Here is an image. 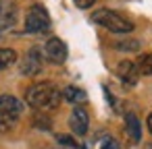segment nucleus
<instances>
[{"label":"nucleus","instance_id":"nucleus-1","mask_svg":"<svg viewBox=\"0 0 152 149\" xmlns=\"http://www.w3.org/2000/svg\"><path fill=\"white\" fill-rule=\"evenodd\" d=\"M61 99H63V93L50 81L36 83L25 91V101L31 108H38V110H52L61 104Z\"/></svg>","mask_w":152,"mask_h":149},{"label":"nucleus","instance_id":"nucleus-2","mask_svg":"<svg viewBox=\"0 0 152 149\" xmlns=\"http://www.w3.org/2000/svg\"><path fill=\"white\" fill-rule=\"evenodd\" d=\"M92 21L96 25L113 31V33H131L133 27H135L129 19H125L123 15H119V13L110 11V9H100V11L92 13Z\"/></svg>","mask_w":152,"mask_h":149},{"label":"nucleus","instance_id":"nucleus-3","mask_svg":"<svg viewBox=\"0 0 152 149\" xmlns=\"http://www.w3.org/2000/svg\"><path fill=\"white\" fill-rule=\"evenodd\" d=\"M23 114V101L15 95H0V130H11Z\"/></svg>","mask_w":152,"mask_h":149},{"label":"nucleus","instance_id":"nucleus-4","mask_svg":"<svg viewBox=\"0 0 152 149\" xmlns=\"http://www.w3.org/2000/svg\"><path fill=\"white\" fill-rule=\"evenodd\" d=\"M50 29V15L44 6L36 4L25 15V31L27 33H44Z\"/></svg>","mask_w":152,"mask_h":149},{"label":"nucleus","instance_id":"nucleus-5","mask_svg":"<svg viewBox=\"0 0 152 149\" xmlns=\"http://www.w3.org/2000/svg\"><path fill=\"white\" fill-rule=\"evenodd\" d=\"M42 71V52L38 48H31L19 62V73L23 77H36Z\"/></svg>","mask_w":152,"mask_h":149},{"label":"nucleus","instance_id":"nucleus-6","mask_svg":"<svg viewBox=\"0 0 152 149\" xmlns=\"http://www.w3.org/2000/svg\"><path fill=\"white\" fill-rule=\"evenodd\" d=\"M44 52H46V58L50 62H54V64H63L67 60V54H69V50H67V46H65V42L61 37H50L46 42Z\"/></svg>","mask_w":152,"mask_h":149},{"label":"nucleus","instance_id":"nucleus-7","mask_svg":"<svg viewBox=\"0 0 152 149\" xmlns=\"http://www.w3.org/2000/svg\"><path fill=\"white\" fill-rule=\"evenodd\" d=\"M69 126H71V130L77 137H83L88 132V128H90V116H88V112L81 106H75L73 108V112L69 116Z\"/></svg>","mask_w":152,"mask_h":149},{"label":"nucleus","instance_id":"nucleus-8","mask_svg":"<svg viewBox=\"0 0 152 149\" xmlns=\"http://www.w3.org/2000/svg\"><path fill=\"white\" fill-rule=\"evenodd\" d=\"M117 75H119V79H121L125 85H135L137 79H140L137 66H135V62H131V60H123V62H119V66H117Z\"/></svg>","mask_w":152,"mask_h":149},{"label":"nucleus","instance_id":"nucleus-9","mask_svg":"<svg viewBox=\"0 0 152 149\" xmlns=\"http://www.w3.org/2000/svg\"><path fill=\"white\" fill-rule=\"evenodd\" d=\"M17 23V6L13 2L0 4V31H7Z\"/></svg>","mask_w":152,"mask_h":149},{"label":"nucleus","instance_id":"nucleus-10","mask_svg":"<svg viewBox=\"0 0 152 149\" xmlns=\"http://www.w3.org/2000/svg\"><path fill=\"white\" fill-rule=\"evenodd\" d=\"M125 130H127V135H129V139L133 143H140L142 141V124H140L137 116L131 114V112L125 114Z\"/></svg>","mask_w":152,"mask_h":149},{"label":"nucleus","instance_id":"nucleus-11","mask_svg":"<svg viewBox=\"0 0 152 149\" xmlns=\"http://www.w3.org/2000/svg\"><path fill=\"white\" fill-rule=\"evenodd\" d=\"M61 93H63V97H65L67 101H71V104H75V106H79V104H83V101L88 99L86 91H83V89H79V87H73V85L65 87Z\"/></svg>","mask_w":152,"mask_h":149},{"label":"nucleus","instance_id":"nucleus-12","mask_svg":"<svg viewBox=\"0 0 152 149\" xmlns=\"http://www.w3.org/2000/svg\"><path fill=\"white\" fill-rule=\"evenodd\" d=\"M135 66H137V73H140V75H144V77H152V52L142 54V56L137 58Z\"/></svg>","mask_w":152,"mask_h":149},{"label":"nucleus","instance_id":"nucleus-13","mask_svg":"<svg viewBox=\"0 0 152 149\" xmlns=\"http://www.w3.org/2000/svg\"><path fill=\"white\" fill-rule=\"evenodd\" d=\"M17 62V52L11 50V48H0V71L2 68H9L11 64Z\"/></svg>","mask_w":152,"mask_h":149},{"label":"nucleus","instance_id":"nucleus-14","mask_svg":"<svg viewBox=\"0 0 152 149\" xmlns=\"http://www.w3.org/2000/svg\"><path fill=\"white\" fill-rule=\"evenodd\" d=\"M115 48L121 50V52H137L140 50V42L137 40H123V42H117Z\"/></svg>","mask_w":152,"mask_h":149},{"label":"nucleus","instance_id":"nucleus-15","mask_svg":"<svg viewBox=\"0 0 152 149\" xmlns=\"http://www.w3.org/2000/svg\"><path fill=\"white\" fill-rule=\"evenodd\" d=\"M100 149H121V145L115 137H104L102 143H100Z\"/></svg>","mask_w":152,"mask_h":149},{"label":"nucleus","instance_id":"nucleus-16","mask_svg":"<svg viewBox=\"0 0 152 149\" xmlns=\"http://www.w3.org/2000/svg\"><path fill=\"white\" fill-rule=\"evenodd\" d=\"M34 126H38V128H44V130H48L50 128V118H46V116H34Z\"/></svg>","mask_w":152,"mask_h":149},{"label":"nucleus","instance_id":"nucleus-17","mask_svg":"<svg viewBox=\"0 0 152 149\" xmlns=\"http://www.w3.org/2000/svg\"><path fill=\"white\" fill-rule=\"evenodd\" d=\"M73 2H75L77 9H90V6L96 2V0H73Z\"/></svg>","mask_w":152,"mask_h":149},{"label":"nucleus","instance_id":"nucleus-18","mask_svg":"<svg viewBox=\"0 0 152 149\" xmlns=\"http://www.w3.org/2000/svg\"><path fill=\"white\" fill-rule=\"evenodd\" d=\"M63 149H79L75 143H71V145H63Z\"/></svg>","mask_w":152,"mask_h":149},{"label":"nucleus","instance_id":"nucleus-19","mask_svg":"<svg viewBox=\"0 0 152 149\" xmlns=\"http://www.w3.org/2000/svg\"><path fill=\"white\" fill-rule=\"evenodd\" d=\"M148 128H150V132H152V112H150V116H148Z\"/></svg>","mask_w":152,"mask_h":149},{"label":"nucleus","instance_id":"nucleus-20","mask_svg":"<svg viewBox=\"0 0 152 149\" xmlns=\"http://www.w3.org/2000/svg\"><path fill=\"white\" fill-rule=\"evenodd\" d=\"M146 149H152V147H146Z\"/></svg>","mask_w":152,"mask_h":149}]
</instances>
